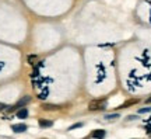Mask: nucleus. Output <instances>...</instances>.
<instances>
[{
    "label": "nucleus",
    "mask_w": 151,
    "mask_h": 139,
    "mask_svg": "<svg viewBox=\"0 0 151 139\" xmlns=\"http://www.w3.org/2000/svg\"><path fill=\"white\" fill-rule=\"evenodd\" d=\"M88 108L91 111H95V110H102L105 108V98H98V100H92L88 104Z\"/></svg>",
    "instance_id": "nucleus-1"
},
{
    "label": "nucleus",
    "mask_w": 151,
    "mask_h": 139,
    "mask_svg": "<svg viewBox=\"0 0 151 139\" xmlns=\"http://www.w3.org/2000/svg\"><path fill=\"white\" fill-rule=\"evenodd\" d=\"M151 108L147 107V108H141V110H139V114H144V112H150Z\"/></svg>",
    "instance_id": "nucleus-10"
},
{
    "label": "nucleus",
    "mask_w": 151,
    "mask_h": 139,
    "mask_svg": "<svg viewBox=\"0 0 151 139\" xmlns=\"http://www.w3.org/2000/svg\"><path fill=\"white\" fill-rule=\"evenodd\" d=\"M148 134H150V135H151V129H148Z\"/></svg>",
    "instance_id": "nucleus-14"
},
{
    "label": "nucleus",
    "mask_w": 151,
    "mask_h": 139,
    "mask_svg": "<svg viewBox=\"0 0 151 139\" xmlns=\"http://www.w3.org/2000/svg\"><path fill=\"white\" fill-rule=\"evenodd\" d=\"M31 101V97L29 96H24L22 98H20L18 101L11 108H9V111H14V110H18V108H21V107H24V106H27L28 103Z\"/></svg>",
    "instance_id": "nucleus-2"
},
{
    "label": "nucleus",
    "mask_w": 151,
    "mask_h": 139,
    "mask_svg": "<svg viewBox=\"0 0 151 139\" xmlns=\"http://www.w3.org/2000/svg\"><path fill=\"white\" fill-rule=\"evenodd\" d=\"M38 124H39V127H42V128H48V127H52V125H53V122H52V121H48V119H39Z\"/></svg>",
    "instance_id": "nucleus-8"
},
{
    "label": "nucleus",
    "mask_w": 151,
    "mask_h": 139,
    "mask_svg": "<svg viewBox=\"0 0 151 139\" xmlns=\"http://www.w3.org/2000/svg\"><path fill=\"white\" fill-rule=\"evenodd\" d=\"M147 103H151V97L150 98H147Z\"/></svg>",
    "instance_id": "nucleus-13"
},
{
    "label": "nucleus",
    "mask_w": 151,
    "mask_h": 139,
    "mask_svg": "<svg viewBox=\"0 0 151 139\" xmlns=\"http://www.w3.org/2000/svg\"><path fill=\"white\" fill-rule=\"evenodd\" d=\"M139 103V100L137 98H133V100H127V101H124L120 107H118V108H127V107H130V106H134V104H137Z\"/></svg>",
    "instance_id": "nucleus-5"
},
{
    "label": "nucleus",
    "mask_w": 151,
    "mask_h": 139,
    "mask_svg": "<svg viewBox=\"0 0 151 139\" xmlns=\"http://www.w3.org/2000/svg\"><path fill=\"white\" fill-rule=\"evenodd\" d=\"M27 125L25 124H14V125H11V129H13V132H16V134H21V132H25L27 131Z\"/></svg>",
    "instance_id": "nucleus-3"
},
{
    "label": "nucleus",
    "mask_w": 151,
    "mask_h": 139,
    "mask_svg": "<svg viewBox=\"0 0 151 139\" xmlns=\"http://www.w3.org/2000/svg\"><path fill=\"white\" fill-rule=\"evenodd\" d=\"M28 117V111L27 108H21V110H18L17 111V118H20V119H24V118Z\"/></svg>",
    "instance_id": "nucleus-7"
},
{
    "label": "nucleus",
    "mask_w": 151,
    "mask_h": 139,
    "mask_svg": "<svg viewBox=\"0 0 151 139\" xmlns=\"http://www.w3.org/2000/svg\"><path fill=\"white\" fill-rule=\"evenodd\" d=\"M59 106H56V104H43L42 106V110L45 111H55V110H59Z\"/></svg>",
    "instance_id": "nucleus-6"
},
{
    "label": "nucleus",
    "mask_w": 151,
    "mask_h": 139,
    "mask_svg": "<svg viewBox=\"0 0 151 139\" xmlns=\"http://www.w3.org/2000/svg\"><path fill=\"white\" fill-rule=\"evenodd\" d=\"M105 135H106V132L104 131V129H95V131H92L91 132V136L95 139H104L105 138Z\"/></svg>",
    "instance_id": "nucleus-4"
},
{
    "label": "nucleus",
    "mask_w": 151,
    "mask_h": 139,
    "mask_svg": "<svg viewBox=\"0 0 151 139\" xmlns=\"http://www.w3.org/2000/svg\"><path fill=\"white\" fill-rule=\"evenodd\" d=\"M80 127H83V124H81V122H78V124H74V125H71V127H70V128H69V129H70V131H71V129L80 128Z\"/></svg>",
    "instance_id": "nucleus-11"
},
{
    "label": "nucleus",
    "mask_w": 151,
    "mask_h": 139,
    "mask_svg": "<svg viewBox=\"0 0 151 139\" xmlns=\"http://www.w3.org/2000/svg\"><path fill=\"white\" fill-rule=\"evenodd\" d=\"M6 107H7L6 104H3V103H0V111H3V110H4Z\"/></svg>",
    "instance_id": "nucleus-12"
},
{
    "label": "nucleus",
    "mask_w": 151,
    "mask_h": 139,
    "mask_svg": "<svg viewBox=\"0 0 151 139\" xmlns=\"http://www.w3.org/2000/svg\"><path fill=\"white\" fill-rule=\"evenodd\" d=\"M116 118H120L119 117V114H108V115H106V117H105V119H106V121H112V119H116Z\"/></svg>",
    "instance_id": "nucleus-9"
}]
</instances>
